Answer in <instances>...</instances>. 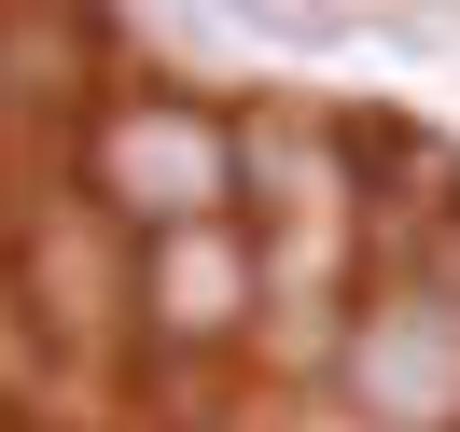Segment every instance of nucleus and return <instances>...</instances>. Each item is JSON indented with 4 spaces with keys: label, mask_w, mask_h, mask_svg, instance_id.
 Returning a JSON list of instances; mask_svg holds the SVG:
<instances>
[{
    "label": "nucleus",
    "mask_w": 460,
    "mask_h": 432,
    "mask_svg": "<svg viewBox=\"0 0 460 432\" xmlns=\"http://www.w3.org/2000/svg\"><path fill=\"white\" fill-rule=\"evenodd\" d=\"M237 29H265V42H335L349 29V0H224Z\"/></svg>",
    "instance_id": "nucleus-4"
},
{
    "label": "nucleus",
    "mask_w": 460,
    "mask_h": 432,
    "mask_svg": "<svg viewBox=\"0 0 460 432\" xmlns=\"http://www.w3.org/2000/svg\"><path fill=\"white\" fill-rule=\"evenodd\" d=\"M154 293H168L181 335H209V321H237V251H224V237H181V251L154 265Z\"/></svg>",
    "instance_id": "nucleus-3"
},
{
    "label": "nucleus",
    "mask_w": 460,
    "mask_h": 432,
    "mask_svg": "<svg viewBox=\"0 0 460 432\" xmlns=\"http://www.w3.org/2000/svg\"><path fill=\"white\" fill-rule=\"evenodd\" d=\"M98 168H112V196H126V209H168V224H196V209L224 196V140H209L196 112H126Z\"/></svg>",
    "instance_id": "nucleus-2"
},
{
    "label": "nucleus",
    "mask_w": 460,
    "mask_h": 432,
    "mask_svg": "<svg viewBox=\"0 0 460 432\" xmlns=\"http://www.w3.org/2000/svg\"><path fill=\"white\" fill-rule=\"evenodd\" d=\"M349 391H363V419H391V432H447V419H460V307H447V293H391V307H363V335H349Z\"/></svg>",
    "instance_id": "nucleus-1"
}]
</instances>
